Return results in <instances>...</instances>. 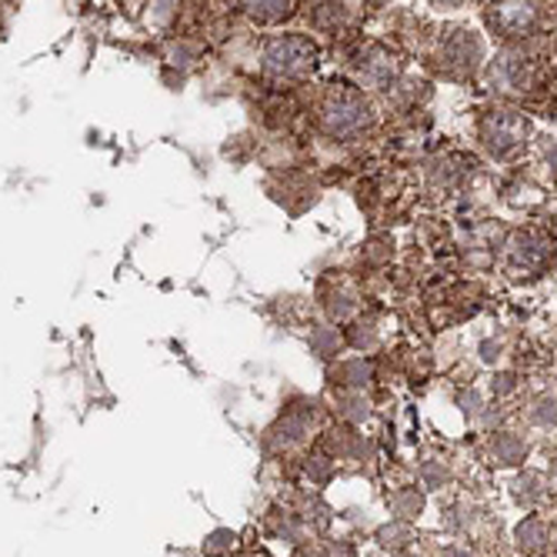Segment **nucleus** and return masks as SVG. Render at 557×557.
<instances>
[{
  "instance_id": "f257e3e1",
  "label": "nucleus",
  "mask_w": 557,
  "mask_h": 557,
  "mask_svg": "<svg viewBox=\"0 0 557 557\" xmlns=\"http://www.w3.org/2000/svg\"><path fill=\"white\" fill-rule=\"evenodd\" d=\"M318 61V47L304 34L277 37L264 47V71L277 77H300L308 74Z\"/></svg>"
},
{
  "instance_id": "6e6552de",
  "label": "nucleus",
  "mask_w": 557,
  "mask_h": 557,
  "mask_svg": "<svg viewBox=\"0 0 557 557\" xmlns=\"http://www.w3.org/2000/svg\"><path fill=\"white\" fill-rule=\"evenodd\" d=\"M247 14L255 21H281V17H290L294 14V4L290 0H271V4H244Z\"/></svg>"
},
{
  "instance_id": "39448f33",
  "label": "nucleus",
  "mask_w": 557,
  "mask_h": 557,
  "mask_svg": "<svg viewBox=\"0 0 557 557\" xmlns=\"http://www.w3.org/2000/svg\"><path fill=\"white\" fill-rule=\"evenodd\" d=\"M481 61V40L471 30H454L441 50V64L454 74H468Z\"/></svg>"
},
{
  "instance_id": "f03ea898",
  "label": "nucleus",
  "mask_w": 557,
  "mask_h": 557,
  "mask_svg": "<svg viewBox=\"0 0 557 557\" xmlns=\"http://www.w3.org/2000/svg\"><path fill=\"white\" fill-rule=\"evenodd\" d=\"M324 124L334 137H350L358 134L368 124V104L364 97L347 87V84H334L327 94V104H324Z\"/></svg>"
},
{
  "instance_id": "7ed1b4c3",
  "label": "nucleus",
  "mask_w": 557,
  "mask_h": 557,
  "mask_svg": "<svg viewBox=\"0 0 557 557\" xmlns=\"http://www.w3.org/2000/svg\"><path fill=\"white\" fill-rule=\"evenodd\" d=\"M481 137L494 154H511L528 137V121L518 111H491L481 124Z\"/></svg>"
},
{
  "instance_id": "423d86ee",
  "label": "nucleus",
  "mask_w": 557,
  "mask_h": 557,
  "mask_svg": "<svg viewBox=\"0 0 557 557\" xmlns=\"http://www.w3.org/2000/svg\"><path fill=\"white\" fill-rule=\"evenodd\" d=\"M537 17H541L537 4H500L494 14V24L504 34H528L537 24Z\"/></svg>"
},
{
  "instance_id": "0eeeda50",
  "label": "nucleus",
  "mask_w": 557,
  "mask_h": 557,
  "mask_svg": "<svg viewBox=\"0 0 557 557\" xmlns=\"http://www.w3.org/2000/svg\"><path fill=\"white\" fill-rule=\"evenodd\" d=\"M515 255L524 261V268H541L544 261H547V244L544 240H537L534 234H521L518 240H515Z\"/></svg>"
},
{
  "instance_id": "20e7f679",
  "label": "nucleus",
  "mask_w": 557,
  "mask_h": 557,
  "mask_svg": "<svg viewBox=\"0 0 557 557\" xmlns=\"http://www.w3.org/2000/svg\"><path fill=\"white\" fill-rule=\"evenodd\" d=\"M541 81L537 61H531L524 50H511L494 64V84L508 87V90H531Z\"/></svg>"
}]
</instances>
